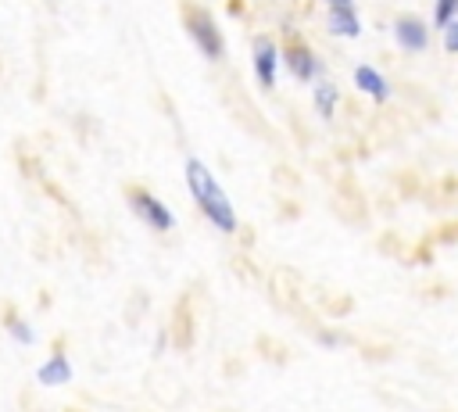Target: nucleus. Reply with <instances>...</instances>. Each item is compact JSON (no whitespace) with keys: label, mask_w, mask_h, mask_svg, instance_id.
<instances>
[{"label":"nucleus","mask_w":458,"mask_h":412,"mask_svg":"<svg viewBox=\"0 0 458 412\" xmlns=\"http://www.w3.org/2000/svg\"><path fill=\"white\" fill-rule=\"evenodd\" d=\"M182 172H186V186H190L193 204L200 208V215H204L211 226H218L222 233H236V208H233V201L225 197L222 183L208 172V165H204L200 158H186Z\"/></svg>","instance_id":"nucleus-1"},{"label":"nucleus","mask_w":458,"mask_h":412,"mask_svg":"<svg viewBox=\"0 0 458 412\" xmlns=\"http://www.w3.org/2000/svg\"><path fill=\"white\" fill-rule=\"evenodd\" d=\"M182 25H186L190 39L197 43V50H200L204 57L218 61V57L225 54V39H222V32H218V25H215L211 11H204V7H197V4H190V7H182Z\"/></svg>","instance_id":"nucleus-2"},{"label":"nucleus","mask_w":458,"mask_h":412,"mask_svg":"<svg viewBox=\"0 0 458 412\" xmlns=\"http://www.w3.org/2000/svg\"><path fill=\"white\" fill-rule=\"evenodd\" d=\"M125 197H129V208L136 211V219H140V222H147L150 229L168 233V229L175 226L172 208H168L165 201H157L150 190H143V186H129V190H125Z\"/></svg>","instance_id":"nucleus-3"},{"label":"nucleus","mask_w":458,"mask_h":412,"mask_svg":"<svg viewBox=\"0 0 458 412\" xmlns=\"http://www.w3.org/2000/svg\"><path fill=\"white\" fill-rule=\"evenodd\" d=\"M283 64H286V72H290L293 79H301V82H311V79L322 72V61L315 57V50H311L308 43H290V47L283 50Z\"/></svg>","instance_id":"nucleus-4"},{"label":"nucleus","mask_w":458,"mask_h":412,"mask_svg":"<svg viewBox=\"0 0 458 412\" xmlns=\"http://www.w3.org/2000/svg\"><path fill=\"white\" fill-rule=\"evenodd\" d=\"M394 39H397L401 50L419 54V50L429 47V29H426L422 18H415V14H401V18L394 21Z\"/></svg>","instance_id":"nucleus-5"},{"label":"nucleus","mask_w":458,"mask_h":412,"mask_svg":"<svg viewBox=\"0 0 458 412\" xmlns=\"http://www.w3.org/2000/svg\"><path fill=\"white\" fill-rule=\"evenodd\" d=\"M279 72V47L272 36H258L254 39V75L261 86H272Z\"/></svg>","instance_id":"nucleus-6"},{"label":"nucleus","mask_w":458,"mask_h":412,"mask_svg":"<svg viewBox=\"0 0 458 412\" xmlns=\"http://www.w3.org/2000/svg\"><path fill=\"white\" fill-rule=\"evenodd\" d=\"M354 86H358L361 93H369L376 104H383V100L390 97V82H386L383 72L372 68V64H358V68H354Z\"/></svg>","instance_id":"nucleus-7"},{"label":"nucleus","mask_w":458,"mask_h":412,"mask_svg":"<svg viewBox=\"0 0 458 412\" xmlns=\"http://www.w3.org/2000/svg\"><path fill=\"white\" fill-rule=\"evenodd\" d=\"M329 32L333 36H344V39H354L361 32L358 11L351 4H329Z\"/></svg>","instance_id":"nucleus-8"},{"label":"nucleus","mask_w":458,"mask_h":412,"mask_svg":"<svg viewBox=\"0 0 458 412\" xmlns=\"http://www.w3.org/2000/svg\"><path fill=\"white\" fill-rule=\"evenodd\" d=\"M36 380H39L43 387H61V383H68V380H72V362L61 355V348H57V351L39 365Z\"/></svg>","instance_id":"nucleus-9"},{"label":"nucleus","mask_w":458,"mask_h":412,"mask_svg":"<svg viewBox=\"0 0 458 412\" xmlns=\"http://www.w3.org/2000/svg\"><path fill=\"white\" fill-rule=\"evenodd\" d=\"M311 100H315V111L329 118V115L336 111V100H340V90H336V82H329V79H322V82L315 86V93H311Z\"/></svg>","instance_id":"nucleus-10"},{"label":"nucleus","mask_w":458,"mask_h":412,"mask_svg":"<svg viewBox=\"0 0 458 412\" xmlns=\"http://www.w3.org/2000/svg\"><path fill=\"white\" fill-rule=\"evenodd\" d=\"M458 18V0H433V25L444 32Z\"/></svg>","instance_id":"nucleus-11"},{"label":"nucleus","mask_w":458,"mask_h":412,"mask_svg":"<svg viewBox=\"0 0 458 412\" xmlns=\"http://www.w3.org/2000/svg\"><path fill=\"white\" fill-rule=\"evenodd\" d=\"M7 330H11V337H18L21 344H32V340H36L32 326H29L25 319H18V315H7Z\"/></svg>","instance_id":"nucleus-12"},{"label":"nucleus","mask_w":458,"mask_h":412,"mask_svg":"<svg viewBox=\"0 0 458 412\" xmlns=\"http://www.w3.org/2000/svg\"><path fill=\"white\" fill-rule=\"evenodd\" d=\"M444 47H447L451 54H458V18H454V21L444 29Z\"/></svg>","instance_id":"nucleus-13"},{"label":"nucleus","mask_w":458,"mask_h":412,"mask_svg":"<svg viewBox=\"0 0 458 412\" xmlns=\"http://www.w3.org/2000/svg\"><path fill=\"white\" fill-rule=\"evenodd\" d=\"M326 4H351V0H326Z\"/></svg>","instance_id":"nucleus-14"}]
</instances>
